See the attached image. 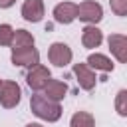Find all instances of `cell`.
I'll return each instance as SVG.
<instances>
[{"label":"cell","mask_w":127,"mask_h":127,"mask_svg":"<svg viewBox=\"0 0 127 127\" xmlns=\"http://www.w3.org/2000/svg\"><path fill=\"white\" fill-rule=\"evenodd\" d=\"M30 107H32L34 115H38L40 119H46V121H58L62 117V105L58 101L48 99L46 95H40V93L32 95Z\"/></svg>","instance_id":"6da1fadb"},{"label":"cell","mask_w":127,"mask_h":127,"mask_svg":"<svg viewBox=\"0 0 127 127\" xmlns=\"http://www.w3.org/2000/svg\"><path fill=\"white\" fill-rule=\"evenodd\" d=\"M22 99V89L16 81H0V105L6 107V109H12L20 103Z\"/></svg>","instance_id":"7a4b0ae2"},{"label":"cell","mask_w":127,"mask_h":127,"mask_svg":"<svg viewBox=\"0 0 127 127\" xmlns=\"http://www.w3.org/2000/svg\"><path fill=\"white\" fill-rule=\"evenodd\" d=\"M77 18L81 22H87V24L95 26L103 18V8L97 2H93V0H85V2H81L77 6Z\"/></svg>","instance_id":"3957f363"},{"label":"cell","mask_w":127,"mask_h":127,"mask_svg":"<svg viewBox=\"0 0 127 127\" xmlns=\"http://www.w3.org/2000/svg\"><path fill=\"white\" fill-rule=\"evenodd\" d=\"M71 48L67 46V44H64V42H54L52 46H50V50H48V58H50V62L54 64V65H58V67H65L69 62H71Z\"/></svg>","instance_id":"277c9868"},{"label":"cell","mask_w":127,"mask_h":127,"mask_svg":"<svg viewBox=\"0 0 127 127\" xmlns=\"http://www.w3.org/2000/svg\"><path fill=\"white\" fill-rule=\"evenodd\" d=\"M50 79H52V73H50V69H48L46 65H42V64L30 67V71L26 73V81H28V85H30L34 91L44 89Z\"/></svg>","instance_id":"5b68a950"},{"label":"cell","mask_w":127,"mask_h":127,"mask_svg":"<svg viewBox=\"0 0 127 127\" xmlns=\"http://www.w3.org/2000/svg\"><path fill=\"white\" fill-rule=\"evenodd\" d=\"M12 64L20 67H34L40 64V52L32 48H22V50H12Z\"/></svg>","instance_id":"8992f818"},{"label":"cell","mask_w":127,"mask_h":127,"mask_svg":"<svg viewBox=\"0 0 127 127\" xmlns=\"http://www.w3.org/2000/svg\"><path fill=\"white\" fill-rule=\"evenodd\" d=\"M73 73H75L77 83H79V87H81V89L91 91V89L95 87L97 77H95V73L91 71V67H89L87 64H75V65H73Z\"/></svg>","instance_id":"52a82bcc"},{"label":"cell","mask_w":127,"mask_h":127,"mask_svg":"<svg viewBox=\"0 0 127 127\" xmlns=\"http://www.w3.org/2000/svg\"><path fill=\"white\" fill-rule=\"evenodd\" d=\"M77 18V4L73 2H60L54 8V20L58 24H71Z\"/></svg>","instance_id":"ba28073f"},{"label":"cell","mask_w":127,"mask_h":127,"mask_svg":"<svg viewBox=\"0 0 127 127\" xmlns=\"http://www.w3.org/2000/svg\"><path fill=\"white\" fill-rule=\"evenodd\" d=\"M22 18L26 22H40L44 18V2L42 0H24Z\"/></svg>","instance_id":"9c48e42d"},{"label":"cell","mask_w":127,"mask_h":127,"mask_svg":"<svg viewBox=\"0 0 127 127\" xmlns=\"http://www.w3.org/2000/svg\"><path fill=\"white\" fill-rule=\"evenodd\" d=\"M107 42H109V50L117 58V62L125 64L127 62V38L123 34H111Z\"/></svg>","instance_id":"30bf717a"},{"label":"cell","mask_w":127,"mask_h":127,"mask_svg":"<svg viewBox=\"0 0 127 127\" xmlns=\"http://www.w3.org/2000/svg\"><path fill=\"white\" fill-rule=\"evenodd\" d=\"M101 42H103V34H101V30L97 28V26H85L83 30H81V44H83V48H99L101 46Z\"/></svg>","instance_id":"8fae6325"},{"label":"cell","mask_w":127,"mask_h":127,"mask_svg":"<svg viewBox=\"0 0 127 127\" xmlns=\"http://www.w3.org/2000/svg\"><path fill=\"white\" fill-rule=\"evenodd\" d=\"M44 91H46V97H48V99L60 103V99H64L65 93H67V85H65L64 81H60V79H50V81L46 83Z\"/></svg>","instance_id":"7c38bea8"},{"label":"cell","mask_w":127,"mask_h":127,"mask_svg":"<svg viewBox=\"0 0 127 127\" xmlns=\"http://www.w3.org/2000/svg\"><path fill=\"white\" fill-rule=\"evenodd\" d=\"M12 50H22V48H32L34 46V36L28 30H16L10 42Z\"/></svg>","instance_id":"4fadbf2b"},{"label":"cell","mask_w":127,"mask_h":127,"mask_svg":"<svg viewBox=\"0 0 127 127\" xmlns=\"http://www.w3.org/2000/svg\"><path fill=\"white\" fill-rule=\"evenodd\" d=\"M87 65L95 67V69H101V71H113V62L103 54H91L87 58Z\"/></svg>","instance_id":"5bb4252c"},{"label":"cell","mask_w":127,"mask_h":127,"mask_svg":"<svg viewBox=\"0 0 127 127\" xmlns=\"http://www.w3.org/2000/svg\"><path fill=\"white\" fill-rule=\"evenodd\" d=\"M69 127H95V119L87 111H77V113L71 115Z\"/></svg>","instance_id":"9a60e30c"},{"label":"cell","mask_w":127,"mask_h":127,"mask_svg":"<svg viewBox=\"0 0 127 127\" xmlns=\"http://www.w3.org/2000/svg\"><path fill=\"white\" fill-rule=\"evenodd\" d=\"M14 36V30L10 24H0V46H10Z\"/></svg>","instance_id":"2e32d148"},{"label":"cell","mask_w":127,"mask_h":127,"mask_svg":"<svg viewBox=\"0 0 127 127\" xmlns=\"http://www.w3.org/2000/svg\"><path fill=\"white\" fill-rule=\"evenodd\" d=\"M125 99H127V91H125V89H121V91L117 93V99H115V109H117V113H119L121 117H125V115H127Z\"/></svg>","instance_id":"e0dca14e"},{"label":"cell","mask_w":127,"mask_h":127,"mask_svg":"<svg viewBox=\"0 0 127 127\" xmlns=\"http://www.w3.org/2000/svg\"><path fill=\"white\" fill-rule=\"evenodd\" d=\"M109 6L113 10V14L127 16V0H109Z\"/></svg>","instance_id":"ac0fdd59"},{"label":"cell","mask_w":127,"mask_h":127,"mask_svg":"<svg viewBox=\"0 0 127 127\" xmlns=\"http://www.w3.org/2000/svg\"><path fill=\"white\" fill-rule=\"evenodd\" d=\"M16 0H0V8H10Z\"/></svg>","instance_id":"d6986e66"},{"label":"cell","mask_w":127,"mask_h":127,"mask_svg":"<svg viewBox=\"0 0 127 127\" xmlns=\"http://www.w3.org/2000/svg\"><path fill=\"white\" fill-rule=\"evenodd\" d=\"M26 127H44V125H40V123H28Z\"/></svg>","instance_id":"ffe728a7"}]
</instances>
